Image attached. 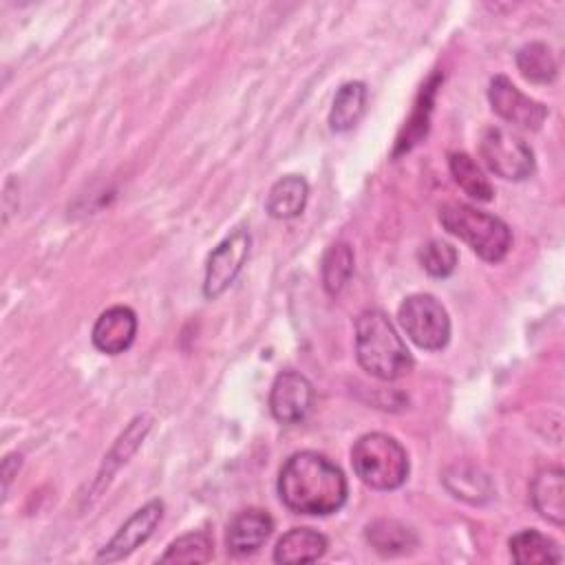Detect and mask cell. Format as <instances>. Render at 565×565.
Instances as JSON below:
<instances>
[{"instance_id":"1","label":"cell","mask_w":565,"mask_h":565,"mask_svg":"<svg viewBox=\"0 0 565 565\" xmlns=\"http://www.w3.org/2000/svg\"><path fill=\"white\" fill-rule=\"evenodd\" d=\"M347 492L344 472L313 450L294 452L278 475V497L296 514H333L344 505Z\"/></svg>"},{"instance_id":"2","label":"cell","mask_w":565,"mask_h":565,"mask_svg":"<svg viewBox=\"0 0 565 565\" xmlns=\"http://www.w3.org/2000/svg\"><path fill=\"white\" fill-rule=\"evenodd\" d=\"M358 364L377 380H399L413 371V355L402 335L380 309H366L355 320Z\"/></svg>"},{"instance_id":"3","label":"cell","mask_w":565,"mask_h":565,"mask_svg":"<svg viewBox=\"0 0 565 565\" xmlns=\"http://www.w3.org/2000/svg\"><path fill=\"white\" fill-rule=\"evenodd\" d=\"M439 223L444 230L463 241L479 258L499 263L512 247V232L505 221L494 214L481 212L466 203H444L439 207Z\"/></svg>"},{"instance_id":"4","label":"cell","mask_w":565,"mask_h":565,"mask_svg":"<svg viewBox=\"0 0 565 565\" xmlns=\"http://www.w3.org/2000/svg\"><path fill=\"white\" fill-rule=\"evenodd\" d=\"M353 472L373 490H395L408 477L404 446L386 433H366L351 448Z\"/></svg>"},{"instance_id":"5","label":"cell","mask_w":565,"mask_h":565,"mask_svg":"<svg viewBox=\"0 0 565 565\" xmlns=\"http://www.w3.org/2000/svg\"><path fill=\"white\" fill-rule=\"evenodd\" d=\"M397 322L419 349L437 351L450 340L448 311L430 294L406 296L397 309Z\"/></svg>"},{"instance_id":"6","label":"cell","mask_w":565,"mask_h":565,"mask_svg":"<svg viewBox=\"0 0 565 565\" xmlns=\"http://www.w3.org/2000/svg\"><path fill=\"white\" fill-rule=\"evenodd\" d=\"M479 154L488 170L505 181H523L534 172L532 148L503 126H488L481 132Z\"/></svg>"},{"instance_id":"7","label":"cell","mask_w":565,"mask_h":565,"mask_svg":"<svg viewBox=\"0 0 565 565\" xmlns=\"http://www.w3.org/2000/svg\"><path fill=\"white\" fill-rule=\"evenodd\" d=\"M249 232L245 227H238L210 252L203 278L205 298H218L236 280L249 256Z\"/></svg>"},{"instance_id":"8","label":"cell","mask_w":565,"mask_h":565,"mask_svg":"<svg viewBox=\"0 0 565 565\" xmlns=\"http://www.w3.org/2000/svg\"><path fill=\"white\" fill-rule=\"evenodd\" d=\"M488 99L501 119L525 130H539L547 117V106L521 93L505 75H494L490 79Z\"/></svg>"},{"instance_id":"9","label":"cell","mask_w":565,"mask_h":565,"mask_svg":"<svg viewBox=\"0 0 565 565\" xmlns=\"http://www.w3.org/2000/svg\"><path fill=\"white\" fill-rule=\"evenodd\" d=\"M161 516H163V501L159 499H152L139 510H135L128 516V521L113 534V539L97 552V561L115 563L132 554L139 545H143L152 536Z\"/></svg>"},{"instance_id":"10","label":"cell","mask_w":565,"mask_h":565,"mask_svg":"<svg viewBox=\"0 0 565 565\" xmlns=\"http://www.w3.org/2000/svg\"><path fill=\"white\" fill-rule=\"evenodd\" d=\"M313 406V386L298 371H280L269 391V411L280 424H300Z\"/></svg>"},{"instance_id":"11","label":"cell","mask_w":565,"mask_h":565,"mask_svg":"<svg viewBox=\"0 0 565 565\" xmlns=\"http://www.w3.org/2000/svg\"><path fill=\"white\" fill-rule=\"evenodd\" d=\"M137 335V316L130 307L115 305L99 313L93 324V344L106 355L124 353Z\"/></svg>"},{"instance_id":"12","label":"cell","mask_w":565,"mask_h":565,"mask_svg":"<svg viewBox=\"0 0 565 565\" xmlns=\"http://www.w3.org/2000/svg\"><path fill=\"white\" fill-rule=\"evenodd\" d=\"M274 532V519L267 510L247 508L232 516L225 532V545L232 556H247L256 552Z\"/></svg>"},{"instance_id":"13","label":"cell","mask_w":565,"mask_h":565,"mask_svg":"<svg viewBox=\"0 0 565 565\" xmlns=\"http://www.w3.org/2000/svg\"><path fill=\"white\" fill-rule=\"evenodd\" d=\"M530 499L534 510L550 523H565V475L561 468H543L536 472L530 486Z\"/></svg>"},{"instance_id":"14","label":"cell","mask_w":565,"mask_h":565,"mask_svg":"<svg viewBox=\"0 0 565 565\" xmlns=\"http://www.w3.org/2000/svg\"><path fill=\"white\" fill-rule=\"evenodd\" d=\"M327 547L329 541L322 532L313 527H291L278 539L274 547V561L282 565L313 563L327 552Z\"/></svg>"},{"instance_id":"15","label":"cell","mask_w":565,"mask_h":565,"mask_svg":"<svg viewBox=\"0 0 565 565\" xmlns=\"http://www.w3.org/2000/svg\"><path fill=\"white\" fill-rule=\"evenodd\" d=\"M309 199V183L300 174H285L280 177L267 194L265 210L271 218L289 221L302 214Z\"/></svg>"},{"instance_id":"16","label":"cell","mask_w":565,"mask_h":565,"mask_svg":"<svg viewBox=\"0 0 565 565\" xmlns=\"http://www.w3.org/2000/svg\"><path fill=\"white\" fill-rule=\"evenodd\" d=\"M369 545L382 556H402L417 547V534L413 527L395 519H375L364 532Z\"/></svg>"},{"instance_id":"17","label":"cell","mask_w":565,"mask_h":565,"mask_svg":"<svg viewBox=\"0 0 565 565\" xmlns=\"http://www.w3.org/2000/svg\"><path fill=\"white\" fill-rule=\"evenodd\" d=\"M150 426H152V417L146 415V413H143V415H137V417L128 424V428L119 435V439L115 441V446L110 448V452L104 457V463H102V470H99V475H97L95 488L108 486L113 472H117V468H119L121 463H126L128 457L139 448V444H141L143 437L148 435Z\"/></svg>"},{"instance_id":"18","label":"cell","mask_w":565,"mask_h":565,"mask_svg":"<svg viewBox=\"0 0 565 565\" xmlns=\"http://www.w3.org/2000/svg\"><path fill=\"white\" fill-rule=\"evenodd\" d=\"M364 108H366V84L364 82L342 84L329 110V128L333 132L351 130L362 119Z\"/></svg>"},{"instance_id":"19","label":"cell","mask_w":565,"mask_h":565,"mask_svg":"<svg viewBox=\"0 0 565 565\" xmlns=\"http://www.w3.org/2000/svg\"><path fill=\"white\" fill-rule=\"evenodd\" d=\"M512 561L519 565H541L561 563V550L556 541L541 534L539 530H521L510 539Z\"/></svg>"},{"instance_id":"20","label":"cell","mask_w":565,"mask_h":565,"mask_svg":"<svg viewBox=\"0 0 565 565\" xmlns=\"http://www.w3.org/2000/svg\"><path fill=\"white\" fill-rule=\"evenodd\" d=\"M448 168H450V174L455 179V183L472 199L477 201H492L494 196V190L488 181V177L481 172V168L477 166V161L468 154V152H450L448 154Z\"/></svg>"},{"instance_id":"21","label":"cell","mask_w":565,"mask_h":565,"mask_svg":"<svg viewBox=\"0 0 565 565\" xmlns=\"http://www.w3.org/2000/svg\"><path fill=\"white\" fill-rule=\"evenodd\" d=\"M519 73L534 84H550L558 73L556 57L545 42H527L516 51Z\"/></svg>"},{"instance_id":"22","label":"cell","mask_w":565,"mask_h":565,"mask_svg":"<svg viewBox=\"0 0 565 565\" xmlns=\"http://www.w3.org/2000/svg\"><path fill=\"white\" fill-rule=\"evenodd\" d=\"M439 84V75H435L430 82H426L419 90L417 104L413 108L411 119L404 126V132L397 137V146H395V154L411 150L415 143H419L426 132H428V119H430V110H433V99H435V90Z\"/></svg>"},{"instance_id":"23","label":"cell","mask_w":565,"mask_h":565,"mask_svg":"<svg viewBox=\"0 0 565 565\" xmlns=\"http://www.w3.org/2000/svg\"><path fill=\"white\" fill-rule=\"evenodd\" d=\"M322 287L329 296H338L353 274V249L349 243H333L322 256Z\"/></svg>"},{"instance_id":"24","label":"cell","mask_w":565,"mask_h":565,"mask_svg":"<svg viewBox=\"0 0 565 565\" xmlns=\"http://www.w3.org/2000/svg\"><path fill=\"white\" fill-rule=\"evenodd\" d=\"M214 554V543L207 532H190L179 536L161 554V563H207Z\"/></svg>"},{"instance_id":"25","label":"cell","mask_w":565,"mask_h":565,"mask_svg":"<svg viewBox=\"0 0 565 565\" xmlns=\"http://www.w3.org/2000/svg\"><path fill=\"white\" fill-rule=\"evenodd\" d=\"M446 481V488L459 497V499H466L470 503H481L486 499H490V481L486 475H481L479 470L475 468H468V466H455L446 472L444 477Z\"/></svg>"},{"instance_id":"26","label":"cell","mask_w":565,"mask_h":565,"mask_svg":"<svg viewBox=\"0 0 565 565\" xmlns=\"http://www.w3.org/2000/svg\"><path fill=\"white\" fill-rule=\"evenodd\" d=\"M417 258H419L422 269L428 276L446 278V276H450L455 271L459 254H457V249L450 243H446L441 238H430L426 245H422Z\"/></svg>"},{"instance_id":"27","label":"cell","mask_w":565,"mask_h":565,"mask_svg":"<svg viewBox=\"0 0 565 565\" xmlns=\"http://www.w3.org/2000/svg\"><path fill=\"white\" fill-rule=\"evenodd\" d=\"M20 466H22V457H20V455L13 452V455H7V457H4V461H2V494H4V497H7L9 483H11L13 475H18Z\"/></svg>"}]
</instances>
